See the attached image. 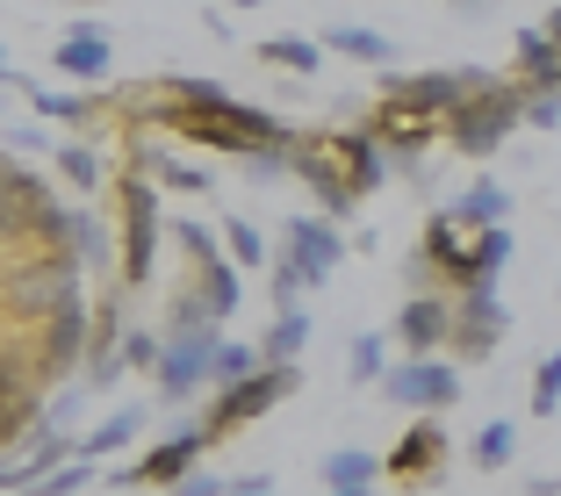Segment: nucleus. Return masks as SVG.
I'll return each instance as SVG.
<instances>
[{
	"label": "nucleus",
	"instance_id": "obj_3",
	"mask_svg": "<svg viewBox=\"0 0 561 496\" xmlns=\"http://www.w3.org/2000/svg\"><path fill=\"white\" fill-rule=\"evenodd\" d=\"M116 274L123 288H151V274H159V238H165V209H159V187L145 181V173H116Z\"/></svg>",
	"mask_w": 561,
	"mask_h": 496
},
{
	"label": "nucleus",
	"instance_id": "obj_7",
	"mask_svg": "<svg viewBox=\"0 0 561 496\" xmlns=\"http://www.w3.org/2000/svg\"><path fill=\"white\" fill-rule=\"evenodd\" d=\"M288 173H296L302 187L317 195V216H331V223H346L353 209H360V195H353L346 165H339V145H331V130H296V145H288Z\"/></svg>",
	"mask_w": 561,
	"mask_h": 496
},
{
	"label": "nucleus",
	"instance_id": "obj_4",
	"mask_svg": "<svg viewBox=\"0 0 561 496\" xmlns=\"http://www.w3.org/2000/svg\"><path fill=\"white\" fill-rule=\"evenodd\" d=\"M526 123V86L518 80H496V86H482V94H468L454 116H446V145L461 151V159H490L504 137Z\"/></svg>",
	"mask_w": 561,
	"mask_h": 496
},
{
	"label": "nucleus",
	"instance_id": "obj_17",
	"mask_svg": "<svg viewBox=\"0 0 561 496\" xmlns=\"http://www.w3.org/2000/svg\"><path fill=\"white\" fill-rule=\"evenodd\" d=\"M367 137L381 145V159L403 165V173H417V151L439 137V123L411 116V108H397V101H375V116H367Z\"/></svg>",
	"mask_w": 561,
	"mask_h": 496
},
{
	"label": "nucleus",
	"instance_id": "obj_14",
	"mask_svg": "<svg viewBox=\"0 0 561 496\" xmlns=\"http://www.w3.org/2000/svg\"><path fill=\"white\" fill-rule=\"evenodd\" d=\"M50 72L72 86H108V72H116V44H108V30H101L94 15L72 22L58 44H50Z\"/></svg>",
	"mask_w": 561,
	"mask_h": 496
},
{
	"label": "nucleus",
	"instance_id": "obj_51",
	"mask_svg": "<svg viewBox=\"0 0 561 496\" xmlns=\"http://www.w3.org/2000/svg\"><path fill=\"white\" fill-rule=\"evenodd\" d=\"M324 496H375V489H324Z\"/></svg>",
	"mask_w": 561,
	"mask_h": 496
},
{
	"label": "nucleus",
	"instance_id": "obj_30",
	"mask_svg": "<svg viewBox=\"0 0 561 496\" xmlns=\"http://www.w3.org/2000/svg\"><path fill=\"white\" fill-rule=\"evenodd\" d=\"M302 346H310V316H302V310H280L274 324H266V338H260V367H296Z\"/></svg>",
	"mask_w": 561,
	"mask_h": 496
},
{
	"label": "nucleus",
	"instance_id": "obj_11",
	"mask_svg": "<svg viewBox=\"0 0 561 496\" xmlns=\"http://www.w3.org/2000/svg\"><path fill=\"white\" fill-rule=\"evenodd\" d=\"M280 259L296 266L302 281L310 288H324L331 274H339V266H346V238H339V223H331V216H288V223H280Z\"/></svg>",
	"mask_w": 561,
	"mask_h": 496
},
{
	"label": "nucleus",
	"instance_id": "obj_44",
	"mask_svg": "<svg viewBox=\"0 0 561 496\" xmlns=\"http://www.w3.org/2000/svg\"><path fill=\"white\" fill-rule=\"evenodd\" d=\"M403 274H411V296H446V281H439V266H432L425 252H411V266H403Z\"/></svg>",
	"mask_w": 561,
	"mask_h": 496
},
{
	"label": "nucleus",
	"instance_id": "obj_10",
	"mask_svg": "<svg viewBox=\"0 0 561 496\" xmlns=\"http://www.w3.org/2000/svg\"><path fill=\"white\" fill-rule=\"evenodd\" d=\"M202 453H209V431L181 425V431H165L145 461H123L108 482H116V489H173L181 475H195V468H202Z\"/></svg>",
	"mask_w": 561,
	"mask_h": 496
},
{
	"label": "nucleus",
	"instance_id": "obj_52",
	"mask_svg": "<svg viewBox=\"0 0 561 496\" xmlns=\"http://www.w3.org/2000/svg\"><path fill=\"white\" fill-rule=\"evenodd\" d=\"M231 8H266V0H231Z\"/></svg>",
	"mask_w": 561,
	"mask_h": 496
},
{
	"label": "nucleus",
	"instance_id": "obj_15",
	"mask_svg": "<svg viewBox=\"0 0 561 496\" xmlns=\"http://www.w3.org/2000/svg\"><path fill=\"white\" fill-rule=\"evenodd\" d=\"M439 461H446V431H439V417H411V425H403V439L381 453V475H389V482H411V489H425V482H439Z\"/></svg>",
	"mask_w": 561,
	"mask_h": 496
},
{
	"label": "nucleus",
	"instance_id": "obj_28",
	"mask_svg": "<svg viewBox=\"0 0 561 496\" xmlns=\"http://www.w3.org/2000/svg\"><path fill=\"white\" fill-rule=\"evenodd\" d=\"M137 425H145V411H130V403H123V411H108V417H101V425L87 431L72 453H80V461H108V453H123V447L137 439Z\"/></svg>",
	"mask_w": 561,
	"mask_h": 496
},
{
	"label": "nucleus",
	"instance_id": "obj_42",
	"mask_svg": "<svg viewBox=\"0 0 561 496\" xmlns=\"http://www.w3.org/2000/svg\"><path fill=\"white\" fill-rule=\"evenodd\" d=\"M302 296H310V281H302L296 266L274 252V316H280V310H302Z\"/></svg>",
	"mask_w": 561,
	"mask_h": 496
},
{
	"label": "nucleus",
	"instance_id": "obj_6",
	"mask_svg": "<svg viewBox=\"0 0 561 496\" xmlns=\"http://www.w3.org/2000/svg\"><path fill=\"white\" fill-rule=\"evenodd\" d=\"M482 86H496V80L476 72V66H461V72H381V101H397L411 116L439 123V137H446V116H454L468 94H482Z\"/></svg>",
	"mask_w": 561,
	"mask_h": 496
},
{
	"label": "nucleus",
	"instance_id": "obj_24",
	"mask_svg": "<svg viewBox=\"0 0 561 496\" xmlns=\"http://www.w3.org/2000/svg\"><path fill=\"white\" fill-rule=\"evenodd\" d=\"M446 209L461 216V223H476V231H490V223H512V187L490 181V173H476V181H468L461 195L446 201Z\"/></svg>",
	"mask_w": 561,
	"mask_h": 496
},
{
	"label": "nucleus",
	"instance_id": "obj_43",
	"mask_svg": "<svg viewBox=\"0 0 561 496\" xmlns=\"http://www.w3.org/2000/svg\"><path fill=\"white\" fill-rule=\"evenodd\" d=\"M165 496H231V475H209V468H195V475H181Z\"/></svg>",
	"mask_w": 561,
	"mask_h": 496
},
{
	"label": "nucleus",
	"instance_id": "obj_36",
	"mask_svg": "<svg viewBox=\"0 0 561 496\" xmlns=\"http://www.w3.org/2000/svg\"><path fill=\"white\" fill-rule=\"evenodd\" d=\"M224 252H231L238 274H245V266H266V259H274L266 231H260V223H245V216H224Z\"/></svg>",
	"mask_w": 561,
	"mask_h": 496
},
{
	"label": "nucleus",
	"instance_id": "obj_50",
	"mask_svg": "<svg viewBox=\"0 0 561 496\" xmlns=\"http://www.w3.org/2000/svg\"><path fill=\"white\" fill-rule=\"evenodd\" d=\"M0 80H15V66H8V44H0Z\"/></svg>",
	"mask_w": 561,
	"mask_h": 496
},
{
	"label": "nucleus",
	"instance_id": "obj_49",
	"mask_svg": "<svg viewBox=\"0 0 561 496\" xmlns=\"http://www.w3.org/2000/svg\"><path fill=\"white\" fill-rule=\"evenodd\" d=\"M446 8H461L468 22H482V15H490V0H446Z\"/></svg>",
	"mask_w": 561,
	"mask_h": 496
},
{
	"label": "nucleus",
	"instance_id": "obj_46",
	"mask_svg": "<svg viewBox=\"0 0 561 496\" xmlns=\"http://www.w3.org/2000/svg\"><path fill=\"white\" fill-rule=\"evenodd\" d=\"M526 123L533 130H554L561 123V94H526Z\"/></svg>",
	"mask_w": 561,
	"mask_h": 496
},
{
	"label": "nucleus",
	"instance_id": "obj_26",
	"mask_svg": "<svg viewBox=\"0 0 561 496\" xmlns=\"http://www.w3.org/2000/svg\"><path fill=\"white\" fill-rule=\"evenodd\" d=\"M30 108L50 123H66V130H94L101 123V101L94 94H66V86H30Z\"/></svg>",
	"mask_w": 561,
	"mask_h": 496
},
{
	"label": "nucleus",
	"instance_id": "obj_29",
	"mask_svg": "<svg viewBox=\"0 0 561 496\" xmlns=\"http://www.w3.org/2000/svg\"><path fill=\"white\" fill-rule=\"evenodd\" d=\"M66 252L80 259V274H94V266H108V259H116V231H108L101 216L72 209V238H66Z\"/></svg>",
	"mask_w": 561,
	"mask_h": 496
},
{
	"label": "nucleus",
	"instance_id": "obj_37",
	"mask_svg": "<svg viewBox=\"0 0 561 496\" xmlns=\"http://www.w3.org/2000/svg\"><path fill=\"white\" fill-rule=\"evenodd\" d=\"M346 374L360 381V389H367V381H381V374H389V338H381V331H360V338H353V360H346Z\"/></svg>",
	"mask_w": 561,
	"mask_h": 496
},
{
	"label": "nucleus",
	"instance_id": "obj_32",
	"mask_svg": "<svg viewBox=\"0 0 561 496\" xmlns=\"http://www.w3.org/2000/svg\"><path fill=\"white\" fill-rule=\"evenodd\" d=\"M260 58H266L274 72H296V80H310V72L324 66V44H317V36H266Z\"/></svg>",
	"mask_w": 561,
	"mask_h": 496
},
{
	"label": "nucleus",
	"instance_id": "obj_23",
	"mask_svg": "<svg viewBox=\"0 0 561 496\" xmlns=\"http://www.w3.org/2000/svg\"><path fill=\"white\" fill-rule=\"evenodd\" d=\"M187 288H195V296H202V310H209V324H216V331L231 324V316H238V302H245V274H238L231 259L202 266V274H195V281H187Z\"/></svg>",
	"mask_w": 561,
	"mask_h": 496
},
{
	"label": "nucleus",
	"instance_id": "obj_12",
	"mask_svg": "<svg viewBox=\"0 0 561 496\" xmlns=\"http://www.w3.org/2000/svg\"><path fill=\"white\" fill-rule=\"evenodd\" d=\"M381 389H389V403H403V411L439 417L446 403H461V367L454 360H397L381 374Z\"/></svg>",
	"mask_w": 561,
	"mask_h": 496
},
{
	"label": "nucleus",
	"instance_id": "obj_1",
	"mask_svg": "<svg viewBox=\"0 0 561 496\" xmlns=\"http://www.w3.org/2000/svg\"><path fill=\"white\" fill-rule=\"evenodd\" d=\"M87 302V274L72 252H15L0 259V331H44L58 310Z\"/></svg>",
	"mask_w": 561,
	"mask_h": 496
},
{
	"label": "nucleus",
	"instance_id": "obj_9",
	"mask_svg": "<svg viewBox=\"0 0 561 496\" xmlns=\"http://www.w3.org/2000/svg\"><path fill=\"white\" fill-rule=\"evenodd\" d=\"M44 195H50L44 173L0 151V259L36 252V201H44Z\"/></svg>",
	"mask_w": 561,
	"mask_h": 496
},
{
	"label": "nucleus",
	"instance_id": "obj_20",
	"mask_svg": "<svg viewBox=\"0 0 561 496\" xmlns=\"http://www.w3.org/2000/svg\"><path fill=\"white\" fill-rule=\"evenodd\" d=\"M50 381L36 367V346L30 331H0V403H44Z\"/></svg>",
	"mask_w": 561,
	"mask_h": 496
},
{
	"label": "nucleus",
	"instance_id": "obj_8",
	"mask_svg": "<svg viewBox=\"0 0 561 496\" xmlns=\"http://www.w3.org/2000/svg\"><path fill=\"white\" fill-rule=\"evenodd\" d=\"M504 338H512V310H504V296H496V288H461V296H454V331H446L454 367L496 360Z\"/></svg>",
	"mask_w": 561,
	"mask_h": 496
},
{
	"label": "nucleus",
	"instance_id": "obj_25",
	"mask_svg": "<svg viewBox=\"0 0 561 496\" xmlns=\"http://www.w3.org/2000/svg\"><path fill=\"white\" fill-rule=\"evenodd\" d=\"M317 44H324L331 58H360V66H389V58H397V44L381 30H367V22H331Z\"/></svg>",
	"mask_w": 561,
	"mask_h": 496
},
{
	"label": "nucleus",
	"instance_id": "obj_35",
	"mask_svg": "<svg viewBox=\"0 0 561 496\" xmlns=\"http://www.w3.org/2000/svg\"><path fill=\"white\" fill-rule=\"evenodd\" d=\"M245 374H260V346H245V338H216V360H209V389H231V381H245Z\"/></svg>",
	"mask_w": 561,
	"mask_h": 496
},
{
	"label": "nucleus",
	"instance_id": "obj_13",
	"mask_svg": "<svg viewBox=\"0 0 561 496\" xmlns=\"http://www.w3.org/2000/svg\"><path fill=\"white\" fill-rule=\"evenodd\" d=\"M216 338H224V331H187V338H165L159 367H151V381H159L165 403H187V396H202V389H209Z\"/></svg>",
	"mask_w": 561,
	"mask_h": 496
},
{
	"label": "nucleus",
	"instance_id": "obj_22",
	"mask_svg": "<svg viewBox=\"0 0 561 496\" xmlns=\"http://www.w3.org/2000/svg\"><path fill=\"white\" fill-rule=\"evenodd\" d=\"M331 145H339V165H346L353 195H375V187L389 181V159H381V145L367 130H331Z\"/></svg>",
	"mask_w": 561,
	"mask_h": 496
},
{
	"label": "nucleus",
	"instance_id": "obj_31",
	"mask_svg": "<svg viewBox=\"0 0 561 496\" xmlns=\"http://www.w3.org/2000/svg\"><path fill=\"white\" fill-rule=\"evenodd\" d=\"M468 461L482 468V475H496V468L518 461V417H490V425L476 431V447H468Z\"/></svg>",
	"mask_w": 561,
	"mask_h": 496
},
{
	"label": "nucleus",
	"instance_id": "obj_40",
	"mask_svg": "<svg viewBox=\"0 0 561 496\" xmlns=\"http://www.w3.org/2000/svg\"><path fill=\"white\" fill-rule=\"evenodd\" d=\"M94 468H101V461H80V453H72V461H66V468H50V475L36 482L30 496H80L87 482H94Z\"/></svg>",
	"mask_w": 561,
	"mask_h": 496
},
{
	"label": "nucleus",
	"instance_id": "obj_48",
	"mask_svg": "<svg viewBox=\"0 0 561 496\" xmlns=\"http://www.w3.org/2000/svg\"><path fill=\"white\" fill-rule=\"evenodd\" d=\"M540 30H547V44L561 50V0H554V8H547V22H540Z\"/></svg>",
	"mask_w": 561,
	"mask_h": 496
},
{
	"label": "nucleus",
	"instance_id": "obj_47",
	"mask_svg": "<svg viewBox=\"0 0 561 496\" xmlns=\"http://www.w3.org/2000/svg\"><path fill=\"white\" fill-rule=\"evenodd\" d=\"M8 145L15 151H50V130H8Z\"/></svg>",
	"mask_w": 561,
	"mask_h": 496
},
{
	"label": "nucleus",
	"instance_id": "obj_5",
	"mask_svg": "<svg viewBox=\"0 0 561 496\" xmlns=\"http://www.w3.org/2000/svg\"><path fill=\"white\" fill-rule=\"evenodd\" d=\"M296 389H302V374H296V367H260V374L231 381V389H216V403H202V417H195V425L209 431V447H216V439H231V431L260 425V417L274 411L280 396H296Z\"/></svg>",
	"mask_w": 561,
	"mask_h": 496
},
{
	"label": "nucleus",
	"instance_id": "obj_33",
	"mask_svg": "<svg viewBox=\"0 0 561 496\" xmlns=\"http://www.w3.org/2000/svg\"><path fill=\"white\" fill-rule=\"evenodd\" d=\"M165 231H173V252H181V259L195 266V274H202V266H216V259H224V238H216L209 223H195V216H173Z\"/></svg>",
	"mask_w": 561,
	"mask_h": 496
},
{
	"label": "nucleus",
	"instance_id": "obj_2",
	"mask_svg": "<svg viewBox=\"0 0 561 496\" xmlns=\"http://www.w3.org/2000/svg\"><path fill=\"white\" fill-rule=\"evenodd\" d=\"M425 252L432 266H439V281L461 296V288H496V274L512 266V223H490V231H476V223H461L454 209H432L425 223Z\"/></svg>",
	"mask_w": 561,
	"mask_h": 496
},
{
	"label": "nucleus",
	"instance_id": "obj_16",
	"mask_svg": "<svg viewBox=\"0 0 561 496\" xmlns=\"http://www.w3.org/2000/svg\"><path fill=\"white\" fill-rule=\"evenodd\" d=\"M87 381L94 389H116L123 381V296L116 288L87 302Z\"/></svg>",
	"mask_w": 561,
	"mask_h": 496
},
{
	"label": "nucleus",
	"instance_id": "obj_38",
	"mask_svg": "<svg viewBox=\"0 0 561 496\" xmlns=\"http://www.w3.org/2000/svg\"><path fill=\"white\" fill-rule=\"evenodd\" d=\"M187 331H216V324H209V310H202V296H195V288H181V296L165 302V331H159V338H187Z\"/></svg>",
	"mask_w": 561,
	"mask_h": 496
},
{
	"label": "nucleus",
	"instance_id": "obj_21",
	"mask_svg": "<svg viewBox=\"0 0 561 496\" xmlns=\"http://www.w3.org/2000/svg\"><path fill=\"white\" fill-rule=\"evenodd\" d=\"M512 80L526 86V94H561V50L547 44V30H518Z\"/></svg>",
	"mask_w": 561,
	"mask_h": 496
},
{
	"label": "nucleus",
	"instance_id": "obj_34",
	"mask_svg": "<svg viewBox=\"0 0 561 496\" xmlns=\"http://www.w3.org/2000/svg\"><path fill=\"white\" fill-rule=\"evenodd\" d=\"M50 165H58V173H66L80 195H94V187L108 181V165H101V151L87 145V137H80V145H50Z\"/></svg>",
	"mask_w": 561,
	"mask_h": 496
},
{
	"label": "nucleus",
	"instance_id": "obj_27",
	"mask_svg": "<svg viewBox=\"0 0 561 496\" xmlns=\"http://www.w3.org/2000/svg\"><path fill=\"white\" fill-rule=\"evenodd\" d=\"M317 475H324V489H375L381 482V453H360V447H339L317 461Z\"/></svg>",
	"mask_w": 561,
	"mask_h": 496
},
{
	"label": "nucleus",
	"instance_id": "obj_18",
	"mask_svg": "<svg viewBox=\"0 0 561 496\" xmlns=\"http://www.w3.org/2000/svg\"><path fill=\"white\" fill-rule=\"evenodd\" d=\"M30 346H36V367H44V381H66L72 367H87V302L58 310L44 331H30Z\"/></svg>",
	"mask_w": 561,
	"mask_h": 496
},
{
	"label": "nucleus",
	"instance_id": "obj_41",
	"mask_svg": "<svg viewBox=\"0 0 561 496\" xmlns=\"http://www.w3.org/2000/svg\"><path fill=\"white\" fill-rule=\"evenodd\" d=\"M159 353H165L159 331H123V374H151V367H159Z\"/></svg>",
	"mask_w": 561,
	"mask_h": 496
},
{
	"label": "nucleus",
	"instance_id": "obj_39",
	"mask_svg": "<svg viewBox=\"0 0 561 496\" xmlns=\"http://www.w3.org/2000/svg\"><path fill=\"white\" fill-rule=\"evenodd\" d=\"M533 417H561V353L533 367Z\"/></svg>",
	"mask_w": 561,
	"mask_h": 496
},
{
	"label": "nucleus",
	"instance_id": "obj_45",
	"mask_svg": "<svg viewBox=\"0 0 561 496\" xmlns=\"http://www.w3.org/2000/svg\"><path fill=\"white\" fill-rule=\"evenodd\" d=\"M44 425H58V431H72L80 425V396H72V389H58V396L44 403Z\"/></svg>",
	"mask_w": 561,
	"mask_h": 496
},
{
	"label": "nucleus",
	"instance_id": "obj_19",
	"mask_svg": "<svg viewBox=\"0 0 561 496\" xmlns=\"http://www.w3.org/2000/svg\"><path fill=\"white\" fill-rule=\"evenodd\" d=\"M446 331H454V296H411L397 310V346H403V360H439Z\"/></svg>",
	"mask_w": 561,
	"mask_h": 496
},
{
	"label": "nucleus",
	"instance_id": "obj_53",
	"mask_svg": "<svg viewBox=\"0 0 561 496\" xmlns=\"http://www.w3.org/2000/svg\"><path fill=\"white\" fill-rule=\"evenodd\" d=\"M0 116H8V108H0Z\"/></svg>",
	"mask_w": 561,
	"mask_h": 496
}]
</instances>
